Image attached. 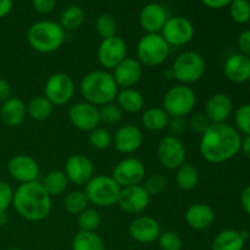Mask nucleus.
<instances>
[{
    "mask_svg": "<svg viewBox=\"0 0 250 250\" xmlns=\"http://www.w3.org/2000/svg\"><path fill=\"white\" fill-rule=\"evenodd\" d=\"M242 137L234 127L227 124H211L202 134L199 150L205 161L222 164L233 159L241 151Z\"/></svg>",
    "mask_w": 250,
    "mask_h": 250,
    "instance_id": "1",
    "label": "nucleus"
},
{
    "mask_svg": "<svg viewBox=\"0 0 250 250\" xmlns=\"http://www.w3.org/2000/svg\"><path fill=\"white\" fill-rule=\"evenodd\" d=\"M12 207L27 221H43L51 211V197L38 181L22 183L14 190Z\"/></svg>",
    "mask_w": 250,
    "mask_h": 250,
    "instance_id": "2",
    "label": "nucleus"
},
{
    "mask_svg": "<svg viewBox=\"0 0 250 250\" xmlns=\"http://www.w3.org/2000/svg\"><path fill=\"white\" fill-rule=\"evenodd\" d=\"M80 89L84 102L95 106H104L116 100L119 85L111 73L105 70H95L82 78Z\"/></svg>",
    "mask_w": 250,
    "mask_h": 250,
    "instance_id": "3",
    "label": "nucleus"
},
{
    "mask_svg": "<svg viewBox=\"0 0 250 250\" xmlns=\"http://www.w3.org/2000/svg\"><path fill=\"white\" fill-rule=\"evenodd\" d=\"M65 41V31L54 21H38L27 31V42L33 50L50 54L60 49Z\"/></svg>",
    "mask_w": 250,
    "mask_h": 250,
    "instance_id": "4",
    "label": "nucleus"
},
{
    "mask_svg": "<svg viewBox=\"0 0 250 250\" xmlns=\"http://www.w3.org/2000/svg\"><path fill=\"white\" fill-rule=\"evenodd\" d=\"M205 67L207 65L202 54L188 50L180 54L175 59L171 72L180 84L189 85L202 80L205 73Z\"/></svg>",
    "mask_w": 250,
    "mask_h": 250,
    "instance_id": "5",
    "label": "nucleus"
},
{
    "mask_svg": "<svg viewBox=\"0 0 250 250\" xmlns=\"http://www.w3.org/2000/svg\"><path fill=\"white\" fill-rule=\"evenodd\" d=\"M84 194L88 200L97 207L110 208L117 204L121 187L111 176H93L92 180L84 185Z\"/></svg>",
    "mask_w": 250,
    "mask_h": 250,
    "instance_id": "6",
    "label": "nucleus"
},
{
    "mask_svg": "<svg viewBox=\"0 0 250 250\" xmlns=\"http://www.w3.org/2000/svg\"><path fill=\"white\" fill-rule=\"evenodd\" d=\"M170 55V45L160 33H146L137 44V60L142 66L156 67L165 62Z\"/></svg>",
    "mask_w": 250,
    "mask_h": 250,
    "instance_id": "7",
    "label": "nucleus"
},
{
    "mask_svg": "<svg viewBox=\"0 0 250 250\" xmlns=\"http://www.w3.org/2000/svg\"><path fill=\"white\" fill-rule=\"evenodd\" d=\"M163 109L170 117H185L192 114L197 104V94L186 84H176L164 95Z\"/></svg>",
    "mask_w": 250,
    "mask_h": 250,
    "instance_id": "8",
    "label": "nucleus"
},
{
    "mask_svg": "<svg viewBox=\"0 0 250 250\" xmlns=\"http://www.w3.org/2000/svg\"><path fill=\"white\" fill-rule=\"evenodd\" d=\"M73 95H75V83L67 73H53L46 80L44 85V97L54 106H62L67 104L71 102Z\"/></svg>",
    "mask_w": 250,
    "mask_h": 250,
    "instance_id": "9",
    "label": "nucleus"
},
{
    "mask_svg": "<svg viewBox=\"0 0 250 250\" xmlns=\"http://www.w3.org/2000/svg\"><path fill=\"white\" fill-rule=\"evenodd\" d=\"M156 153L160 164L167 170H177L183 164H186L187 150L185 143L181 141V138L171 134L160 139Z\"/></svg>",
    "mask_w": 250,
    "mask_h": 250,
    "instance_id": "10",
    "label": "nucleus"
},
{
    "mask_svg": "<svg viewBox=\"0 0 250 250\" xmlns=\"http://www.w3.org/2000/svg\"><path fill=\"white\" fill-rule=\"evenodd\" d=\"M160 34L170 46H182L189 43L194 37V26L187 17H168Z\"/></svg>",
    "mask_w": 250,
    "mask_h": 250,
    "instance_id": "11",
    "label": "nucleus"
},
{
    "mask_svg": "<svg viewBox=\"0 0 250 250\" xmlns=\"http://www.w3.org/2000/svg\"><path fill=\"white\" fill-rule=\"evenodd\" d=\"M146 176V166L139 159L126 158L117 163L112 170V176L121 188L141 185Z\"/></svg>",
    "mask_w": 250,
    "mask_h": 250,
    "instance_id": "12",
    "label": "nucleus"
},
{
    "mask_svg": "<svg viewBox=\"0 0 250 250\" xmlns=\"http://www.w3.org/2000/svg\"><path fill=\"white\" fill-rule=\"evenodd\" d=\"M127 58V44L121 37L114 36L102 39L98 48V60L106 70H114Z\"/></svg>",
    "mask_w": 250,
    "mask_h": 250,
    "instance_id": "13",
    "label": "nucleus"
},
{
    "mask_svg": "<svg viewBox=\"0 0 250 250\" xmlns=\"http://www.w3.org/2000/svg\"><path fill=\"white\" fill-rule=\"evenodd\" d=\"M68 120L78 131L92 132L99 127V107L87 102L77 103L68 110Z\"/></svg>",
    "mask_w": 250,
    "mask_h": 250,
    "instance_id": "14",
    "label": "nucleus"
},
{
    "mask_svg": "<svg viewBox=\"0 0 250 250\" xmlns=\"http://www.w3.org/2000/svg\"><path fill=\"white\" fill-rule=\"evenodd\" d=\"M7 171L9 175L21 185L38 181L41 173V168L36 159L26 154H17L12 156L7 163Z\"/></svg>",
    "mask_w": 250,
    "mask_h": 250,
    "instance_id": "15",
    "label": "nucleus"
},
{
    "mask_svg": "<svg viewBox=\"0 0 250 250\" xmlns=\"http://www.w3.org/2000/svg\"><path fill=\"white\" fill-rule=\"evenodd\" d=\"M150 203V195L146 193L142 185L121 188L117 205L124 212L129 215L141 214Z\"/></svg>",
    "mask_w": 250,
    "mask_h": 250,
    "instance_id": "16",
    "label": "nucleus"
},
{
    "mask_svg": "<svg viewBox=\"0 0 250 250\" xmlns=\"http://www.w3.org/2000/svg\"><path fill=\"white\" fill-rule=\"evenodd\" d=\"M63 172L68 182L73 185L84 186L94 176V165L92 160L82 154H75L66 160Z\"/></svg>",
    "mask_w": 250,
    "mask_h": 250,
    "instance_id": "17",
    "label": "nucleus"
},
{
    "mask_svg": "<svg viewBox=\"0 0 250 250\" xmlns=\"http://www.w3.org/2000/svg\"><path fill=\"white\" fill-rule=\"evenodd\" d=\"M128 233L133 241L149 244L158 241L161 233L159 222L150 216H138L129 224Z\"/></svg>",
    "mask_w": 250,
    "mask_h": 250,
    "instance_id": "18",
    "label": "nucleus"
},
{
    "mask_svg": "<svg viewBox=\"0 0 250 250\" xmlns=\"http://www.w3.org/2000/svg\"><path fill=\"white\" fill-rule=\"evenodd\" d=\"M112 143L119 153L132 154L138 150L143 144V133L134 125H125L112 136Z\"/></svg>",
    "mask_w": 250,
    "mask_h": 250,
    "instance_id": "19",
    "label": "nucleus"
},
{
    "mask_svg": "<svg viewBox=\"0 0 250 250\" xmlns=\"http://www.w3.org/2000/svg\"><path fill=\"white\" fill-rule=\"evenodd\" d=\"M143 67L137 59L126 58L112 70V77L119 88H133L141 81Z\"/></svg>",
    "mask_w": 250,
    "mask_h": 250,
    "instance_id": "20",
    "label": "nucleus"
},
{
    "mask_svg": "<svg viewBox=\"0 0 250 250\" xmlns=\"http://www.w3.org/2000/svg\"><path fill=\"white\" fill-rule=\"evenodd\" d=\"M233 102L225 93H215L205 103L204 114L211 124H225L231 116Z\"/></svg>",
    "mask_w": 250,
    "mask_h": 250,
    "instance_id": "21",
    "label": "nucleus"
},
{
    "mask_svg": "<svg viewBox=\"0 0 250 250\" xmlns=\"http://www.w3.org/2000/svg\"><path fill=\"white\" fill-rule=\"evenodd\" d=\"M167 11L158 2H149L139 14V24L146 33H159L167 21Z\"/></svg>",
    "mask_w": 250,
    "mask_h": 250,
    "instance_id": "22",
    "label": "nucleus"
},
{
    "mask_svg": "<svg viewBox=\"0 0 250 250\" xmlns=\"http://www.w3.org/2000/svg\"><path fill=\"white\" fill-rule=\"evenodd\" d=\"M224 75L229 82L246 83L250 80V58L243 54H233L229 56L224 63Z\"/></svg>",
    "mask_w": 250,
    "mask_h": 250,
    "instance_id": "23",
    "label": "nucleus"
},
{
    "mask_svg": "<svg viewBox=\"0 0 250 250\" xmlns=\"http://www.w3.org/2000/svg\"><path fill=\"white\" fill-rule=\"evenodd\" d=\"M188 226L195 231L209 229L215 220V212L210 205L205 203H195L190 205L185 215Z\"/></svg>",
    "mask_w": 250,
    "mask_h": 250,
    "instance_id": "24",
    "label": "nucleus"
},
{
    "mask_svg": "<svg viewBox=\"0 0 250 250\" xmlns=\"http://www.w3.org/2000/svg\"><path fill=\"white\" fill-rule=\"evenodd\" d=\"M27 116V105L22 99L17 97H11L2 102L0 107V119L2 124L7 127L20 126Z\"/></svg>",
    "mask_w": 250,
    "mask_h": 250,
    "instance_id": "25",
    "label": "nucleus"
},
{
    "mask_svg": "<svg viewBox=\"0 0 250 250\" xmlns=\"http://www.w3.org/2000/svg\"><path fill=\"white\" fill-rule=\"evenodd\" d=\"M248 238V231H237L233 229H222L212 239L211 250H243Z\"/></svg>",
    "mask_w": 250,
    "mask_h": 250,
    "instance_id": "26",
    "label": "nucleus"
},
{
    "mask_svg": "<svg viewBox=\"0 0 250 250\" xmlns=\"http://www.w3.org/2000/svg\"><path fill=\"white\" fill-rule=\"evenodd\" d=\"M116 104L124 112L137 114L144 107V97L139 90L134 88H125L117 93Z\"/></svg>",
    "mask_w": 250,
    "mask_h": 250,
    "instance_id": "27",
    "label": "nucleus"
},
{
    "mask_svg": "<svg viewBox=\"0 0 250 250\" xmlns=\"http://www.w3.org/2000/svg\"><path fill=\"white\" fill-rule=\"evenodd\" d=\"M170 116L167 112L159 106H153L146 109L142 115V125L146 129L151 132H160L167 128Z\"/></svg>",
    "mask_w": 250,
    "mask_h": 250,
    "instance_id": "28",
    "label": "nucleus"
},
{
    "mask_svg": "<svg viewBox=\"0 0 250 250\" xmlns=\"http://www.w3.org/2000/svg\"><path fill=\"white\" fill-rule=\"evenodd\" d=\"M72 250H106V248L99 234L80 231L72 239Z\"/></svg>",
    "mask_w": 250,
    "mask_h": 250,
    "instance_id": "29",
    "label": "nucleus"
},
{
    "mask_svg": "<svg viewBox=\"0 0 250 250\" xmlns=\"http://www.w3.org/2000/svg\"><path fill=\"white\" fill-rule=\"evenodd\" d=\"M42 186L49 193L50 197L62 194L68 186V180L65 172L61 170H53L44 176Z\"/></svg>",
    "mask_w": 250,
    "mask_h": 250,
    "instance_id": "30",
    "label": "nucleus"
},
{
    "mask_svg": "<svg viewBox=\"0 0 250 250\" xmlns=\"http://www.w3.org/2000/svg\"><path fill=\"white\" fill-rule=\"evenodd\" d=\"M54 105L44 95L33 98L27 105V115L34 121H45L51 116Z\"/></svg>",
    "mask_w": 250,
    "mask_h": 250,
    "instance_id": "31",
    "label": "nucleus"
},
{
    "mask_svg": "<svg viewBox=\"0 0 250 250\" xmlns=\"http://www.w3.org/2000/svg\"><path fill=\"white\" fill-rule=\"evenodd\" d=\"M85 20V14L83 9L77 5H71L66 7L60 16V26L63 31L72 32L80 28Z\"/></svg>",
    "mask_w": 250,
    "mask_h": 250,
    "instance_id": "32",
    "label": "nucleus"
},
{
    "mask_svg": "<svg viewBox=\"0 0 250 250\" xmlns=\"http://www.w3.org/2000/svg\"><path fill=\"white\" fill-rule=\"evenodd\" d=\"M199 182V175L197 168L190 164H183L176 170V183L182 190L194 189Z\"/></svg>",
    "mask_w": 250,
    "mask_h": 250,
    "instance_id": "33",
    "label": "nucleus"
},
{
    "mask_svg": "<svg viewBox=\"0 0 250 250\" xmlns=\"http://www.w3.org/2000/svg\"><path fill=\"white\" fill-rule=\"evenodd\" d=\"M89 200L82 190H72L63 199V209L70 215H80L88 209Z\"/></svg>",
    "mask_w": 250,
    "mask_h": 250,
    "instance_id": "34",
    "label": "nucleus"
},
{
    "mask_svg": "<svg viewBox=\"0 0 250 250\" xmlns=\"http://www.w3.org/2000/svg\"><path fill=\"white\" fill-rule=\"evenodd\" d=\"M95 31L102 39L116 36L117 21L112 15L103 14L95 21Z\"/></svg>",
    "mask_w": 250,
    "mask_h": 250,
    "instance_id": "35",
    "label": "nucleus"
},
{
    "mask_svg": "<svg viewBox=\"0 0 250 250\" xmlns=\"http://www.w3.org/2000/svg\"><path fill=\"white\" fill-rule=\"evenodd\" d=\"M102 217L95 209H85L84 211L77 215V225L80 231L95 232V229L100 226Z\"/></svg>",
    "mask_w": 250,
    "mask_h": 250,
    "instance_id": "36",
    "label": "nucleus"
},
{
    "mask_svg": "<svg viewBox=\"0 0 250 250\" xmlns=\"http://www.w3.org/2000/svg\"><path fill=\"white\" fill-rule=\"evenodd\" d=\"M229 15L237 23H247L250 20L249 0H233L229 4Z\"/></svg>",
    "mask_w": 250,
    "mask_h": 250,
    "instance_id": "37",
    "label": "nucleus"
},
{
    "mask_svg": "<svg viewBox=\"0 0 250 250\" xmlns=\"http://www.w3.org/2000/svg\"><path fill=\"white\" fill-rule=\"evenodd\" d=\"M100 115V124L107 125V126H112V125H117L122 120V115L124 111L121 107L116 104V103H110V104L104 105L99 109Z\"/></svg>",
    "mask_w": 250,
    "mask_h": 250,
    "instance_id": "38",
    "label": "nucleus"
},
{
    "mask_svg": "<svg viewBox=\"0 0 250 250\" xmlns=\"http://www.w3.org/2000/svg\"><path fill=\"white\" fill-rule=\"evenodd\" d=\"M89 143L97 150H105L112 144V134L103 127H97L89 132Z\"/></svg>",
    "mask_w": 250,
    "mask_h": 250,
    "instance_id": "39",
    "label": "nucleus"
},
{
    "mask_svg": "<svg viewBox=\"0 0 250 250\" xmlns=\"http://www.w3.org/2000/svg\"><path fill=\"white\" fill-rule=\"evenodd\" d=\"M234 124L239 133L250 136V104H244L237 109L234 114Z\"/></svg>",
    "mask_w": 250,
    "mask_h": 250,
    "instance_id": "40",
    "label": "nucleus"
},
{
    "mask_svg": "<svg viewBox=\"0 0 250 250\" xmlns=\"http://www.w3.org/2000/svg\"><path fill=\"white\" fill-rule=\"evenodd\" d=\"M158 242L161 250H182L183 248L182 238L173 231L161 232Z\"/></svg>",
    "mask_w": 250,
    "mask_h": 250,
    "instance_id": "41",
    "label": "nucleus"
},
{
    "mask_svg": "<svg viewBox=\"0 0 250 250\" xmlns=\"http://www.w3.org/2000/svg\"><path fill=\"white\" fill-rule=\"evenodd\" d=\"M143 187L150 197L151 195H159L166 189V187H167V181L160 173H154V175L149 176L146 178Z\"/></svg>",
    "mask_w": 250,
    "mask_h": 250,
    "instance_id": "42",
    "label": "nucleus"
},
{
    "mask_svg": "<svg viewBox=\"0 0 250 250\" xmlns=\"http://www.w3.org/2000/svg\"><path fill=\"white\" fill-rule=\"evenodd\" d=\"M187 124H188V128H189L190 131H193L194 133L200 134V136H202V134L209 128L211 122L208 120V117L205 116V114H203V112H197V114L190 115Z\"/></svg>",
    "mask_w": 250,
    "mask_h": 250,
    "instance_id": "43",
    "label": "nucleus"
},
{
    "mask_svg": "<svg viewBox=\"0 0 250 250\" xmlns=\"http://www.w3.org/2000/svg\"><path fill=\"white\" fill-rule=\"evenodd\" d=\"M14 199V189L7 182L0 181V211H7L12 205Z\"/></svg>",
    "mask_w": 250,
    "mask_h": 250,
    "instance_id": "44",
    "label": "nucleus"
},
{
    "mask_svg": "<svg viewBox=\"0 0 250 250\" xmlns=\"http://www.w3.org/2000/svg\"><path fill=\"white\" fill-rule=\"evenodd\" d=\"M167 128L168 131H170L171 136L180 138V137L183 136V134L186 133V131L188 129L187 120H186L185 117H170Z\"/></svg>",
    "mask_w": 250,
    "mask_h": 250,
    "instance_id": "45",
    "label": "nucleus"
},
{
    "mask_svg": "<svg viewBox=\"0 0 250 250\" xmlns=\"http://www.w3.org/2000/svg\"><path fill=\"white\" fill-rule=\"evenodd\" d=\"M56 0H32V6L38 14H50L55 9Z\"/></svg>",
    "mask_w": 250,
    "mask_h": 250,
    "instance_id": "46",
    "label": "nucleus"
},
{
    "mask_svg": "<svg viewBox=\"0 0 250 250\" xmlns=\"http://www.w3.org/2000/svg\"><path fill=\"white\" fill-rule=\"evenodd\" d=\"M238 48L241 54L250 58V29L243 31L238 37Z\"/></svg>",
    "mask_w": 250,
    "mask_h": 250,
    "instance_id": "47",
    "label": "nucleus"
},
{
    "mask_svg": "<svg viewBox=\"0 0 250 250\" xmlns=\"http://www.w3.org/2000/svg\"><path fill=\"white\" fill-rule=\"evenodd\" d=\"M241 205L242 209L244 210L246 214L250 216V185L247 186L241 193Z\"/></svg>",
    "mask_w": 250,
    "mask_h": 250,
    "instance_id": "48",
    "label": "nucleus"
},
{
    "mask_svg": "<svg viewBox=\"0 0 250 250\" xmlns=\"http://www.w3.org/2000/svg\"><path fill=\"white\" fill-rule=\"evenodd\" d=\"M11 85L4 78H0V102H5L11 98Z\"/></svg>",
    "mask_w": 250,
    "mask_h": 250,
    "instance_id": "49",
    "label": "nucleus"
},
{
    "mask_svg": "<svg viewBox=\"0 0 250 250\" xmlns=\"http://www.w3.org/2000/svg\"><path fill=\"white\" fill-rule=\"evenodd\" d=\"M233 0H202L203 4L209 9H222V7L229 6Z\"/></svg>",
    "mask_w": 250,
    "mask_h": 250,
    "instance_id": "50",
    "label": "nucleus"
},
{
    "mask_svg": "<svg viewBox=\"0 0 250 250\" xmlns=\"http://www.w3.org/2000/svg\"><path fill=\"white\" fill-rule=\"evenodd\" d=\"M12 0H0V19L6 17L12 10Z\"/></svg>",
    "mask_w": 250,
    "mask_h": 250,
    "instance_id": "51",
    "label": "nucleus"
},
{
    "mask_svg": "<svg viewBox=\"0 0 250 250\" xmlns=\"http://www.w3.org/2000/svg\"><path fill=\"white\" fill-rule=\"evenodd\" d=\"M241 151H243L244 155L250 160V136H246V138L242 139Z\"/></svg>",
    "mask_w": 250,
    "mask_h": 250,
    "instance_id": "52",
    "label": "nucleus"
},
{
    "mask_svg": "<svg viewBox=\"0 0 250 250\" xmlns=\"http://www.w3.org/2000/svg\"><path fill=\"white\" fill-rule=\"evenodd\" d=\"M9 221V216H7L6 211H0V227L5 226Z\"/></svg>",
    "mask_w": 250,
    "mask_h": 250,
    "instance_id": "53",
    "label": "nucleus"
},
{
    "mask_svg": "<svg viewBox=\"0 0 250 250\" xmlns=\"http://www.w3.org/2000/svg\"><path fill=\"white\" fill-rule=\"evenodd\" d=\"M7 250H21V249H19V248H10V249H7Z\"/></svg>",
    "mask_w": 250,
    "mask_h": 250,
    "instance_id": "54",
    "label": "nucleus"
}]
</instances>
